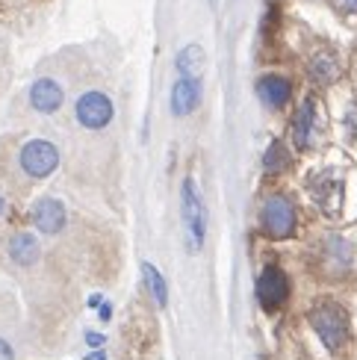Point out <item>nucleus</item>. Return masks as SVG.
Returning a JSON list of instances; mask_svg holds the SVG:
<instances>
[{
  "mask_svg": "<svg viewBox=\"0 0 357 360\" xmlns=\"http://www.w3.org/2000/svg\"><path fill=\"white\" fill-rule=\"evenodd\" d=\"M310 325L328 352H339L349 340V313L337 302H322L310 310Z\"/></svg>",
  "mask_w": 357,
  "mask_h": 360,
  "instance_id": "obj_1",
  "label": "nucleus"
},
{
  "mask_svg": "<svg viewBox=\"0 0 357 360\" xmlns=\"http://www.w3.org/2000/svg\"><path fill=\"white\" fill-rule=\"evenodd\" d=\"M181 213H183V231H186V243L189 251L195 254L204 245V233H207V221H204V201H201V192L198 184L192 177L183 180L181 186Z\"/></svg>",
  "mask_w": 357,
  "mask_h": 360,
  "instance_id": "obj_2",
  "label": "nucleus"
},
{
  "mask_svg": "<svg viewBox=\"0 0 357 360\" xmlns=\"http://www.w3.org/2000/svg\"><path fill=\"white\" fill-rule=\"evenodd\" d=\"M260 221H263V231L269 236H275V239L292 236V231H295V207H292V201L287 198V195H272V198L263 204Z\"/></svg>",
  "mask_w": 357,
  "mask_h": 360,
  "instance_id": "obj_3",
  "label": "nucleus"
},
{
  "mask_svg": "<svg viewBox=\"0 0 357 360\" xmlns=\"http://www.w3.org/2000/svg\"><path fill=\"white\" fill-rule=\"evenodd\" d=\"M59 166V151L48 139H33L21 148V169L30 177H48Z\"/></svg>",
  "mask_w": 357,
  "mask_h": 360,
  "instance_id": "obj_4",
  "label": "nucleus"
},
{
  "mask_svg": "<svg viewBox=\"0 0 357 360\" xmlns=\"http://www.w3.org/2000/svg\"><path fill=\"white\" fill-rule=\"evenodd\" d=\"M290 298V278L284 275V269L266 266L257 278V302L263 310H278Z\"/></svg>",
  "mask_w": 357,
  "mask_h": 360,
  "instance_id": "obj_5",
  "label": "nucleus"
},
{
  "mask_svg": "<svg viewBox=\"0 0 357 360\" xmlns=\"http://www.w3.org/2000/svg\"><path fill=\"white\" fill-rule=\"evenodd\" d=\"M74 112H77V122L89 130H100L107 127L112 122V101L103 95V92H86L77 98V107H74Z\"/></svg>",
  "mask_w": 357,
  "mask_h": 360,
  "instance_id": "obj_6",
  "label": "nucleus"
},
{
  "mask_svg": "<svg viewBox=\"0 0 357 360\" xmlns=\"http://www.w3.org/2000/svg\"><path fill=\"white\" fill-rule=\"evenodd\" d=\"M30 219H33V224L41 233L53 236V233H59L65 228V207H63V201H56V198H39L33 204Z\"/></svg>",
  "mask_w": 357,
  "mask_h": 360,
  "instance_id": "obj_7",
  "label": "nucleus"
},
{
  "mask_svg": "<svg viewBox=\"0 0 357 360\" xmlns=\"http://www.w3.org/2000/svg\"><path fill=\"white\" fill-rule=\"evenodd\" d=\"M63 101H65L63 86H59L56 80H51V77L36 80L33 89H30V103H33V110H39L41 115L56 112L59 107H63Z\"/></svg>",
  "mask_w": 357,
  "mask_h": 360,
  "instance_id": "obj_8",
  "label": "nucleus"
},
{
  "mask_svg": "<svg viewBox=\"0 0 357 360\" xmlns=\"http://www.w3.org/2000/svg\"><path fill=\"white\" fill-rule=\"evenodd\" d=\"M201 103V80L198 77H181L171 89V112L181 118L195 112Z\"/></svg>",
  "mask_w": 357,
  "mask_h": 360,
  "instance_id": "obj_9",
  "label": "nucleus"
},
{
  "mask_svg": "<svg viewBox=\"0 0 357 360\" xmlns=\"http://www.w3.org/2000/svg\"><path fill=\"white\" fill-rule=\"evenodd\" d=\"M257 95L263 103H269V107H284L292 95V86L287 77H278V74H266V77L257 80Z\"/></svg>",
  "mask_w": 357,
  "mask_h": 360,
  "instance_id": "obj_10",
  "label": "nucleus"
},
{
  "mask_svg": "<svg viewBox=\"0 0 357 360\" xmlns=\"http://www.w3.org/2000/svg\"><path fill=\"white\" fill-rule=\"evenodd\" d=\"M39 239L33 233H15L9 239V257L18 266H33L39 260Z\"/></svg>",
  "mask_w": 357,
  "mask_h": 360,
  "instance_id": "obj_11",
  "label": "nucleus"
},
{
  "mask_svg": "<svg viewBox=\"0 0 357 360\" xmlns=\"http://www.w3.org/2000/svg\"><path fill=\"white\" fill-rule=\"evenodd\" d=\"M313 118H316V101L307 98L301 103L299 115H295V124H292V139L299 148H307L310 145V136H313Z\"/></svg>",
  "mask_w": 357,
  "mask_h": 360,
  "instance_id": "obj_12",
  "label": "nucleus"
},
{
  "mask_svg": "<svg viewBox=\"0 0 357 360\" xmlns=\"http://www.w3.org/2000/svg\"><path fill=\"white\" fill-rule=\"evenodd\" d=\"M177 71H181V77H198L204 74V51L198 44H189L177 53Z\"/></svg>",
  "mask_w": 357,
  "mask_h": 360,
  "instance_id": "obj_13",
  "label": "nucleus"
},
{
  "mask_svg": "<svg viewBox=\"0 0 357 360\" xmlns=\"http://www.w3.org/2000/svg\"><path fill=\"white\" fill-rule=\"evenodd\" d=\"M142 275H145L148 290H151V295H154V302H157L160 307H166V304H169V290H166V281H162L160 269H157L154 263H142Z\"/></svg>",
  "mask_w": 357,
  "mask_h": 360,
  "instance_id": "obj_14",
  "label": "nucleus"
},
{
  "mask_svg": "<svg viewBox=\"0 0 357 360\" xmlns=\"http://www.w3.org/2000/svg\"><path fill=\"white\" fill-rule=\"evenodd\" d=\"M310 71H313V77L319 83H331L337 77V63H334V56L331 53H319L313 56V65H310Z\"/></svg>",
  "mask_w": 357,
  "mask_h": 360,
  "instance_id": "obj_15",
  "label": "nucleus"
},
{
  "mask_svg": "<svg viewBox=\"0 0 357 360\" xmlns=\"http://www.w3.org/2000/svg\"><path fill=\"white\" fill-rule=\"evenodd\" d=\"M263 166H266V172H280V169H287V166H290V157H287V151H284V145L272 142L269 151H266Z\"/></svg>",
  "mask_w": 357,
  "mask_h": 360,
  "instance_id": "obj_16",
  "label": "nucleus"
},
{
  "mask_svg": "<svg viewBox=\"0 0 357 360\" xmlns=\"http://www.w3.org/2000/svg\"><path fill=\"white\" fill-rule=\"evenodd\" d=\"M0 360H15V354H12V346L6 340H0Z\"/></svg>",
  "mask_w": 357,
  "mask_h": 360,
  "instance_id": "obj_17",
  "label": "nucleus"
},
{
  "mask_svg": "<svg viewBox=\"0 0 357 360\" xmlns=\"http://www.w3.org/2000/svg\"><path fill=\"white\" fill-rule=\"evenodd\" d=\"M334 4L343 12H357V0H334Z\"/></svg>",
  "mask_w": 357,
  "mask_h": 360,
  "instance_id": "obj_18",
  "label": "nucleus"
},
{
  "mask_svg": "<svg viewBox=\"0 0 357 360\" xmlns=\"http://www.w3.org/2000/svg\"><path fill=\"white\" fill-rule=\"evenodd\" d=\"M86 342H92V346H100L103 337H100V334H86Z\"/></svg>",
  "mask_w": 357,
  "mask_h": 360,
  "instance_id": "obj_19",
  "label": "nucleus"
},
{
  "mask_svg": "<svg viewBox=\"0 0 357 360\" xmlns=\"http://www.w3.org/2000/svg\"><path fill=\"white\" fill-rule=\"evenodd\" d=\"M86 360H103V352H92V354H89Z\"/></svg>",
  "mask_w": 357,
  "mask_h": 360,
  "instance_id": "obj_20",
  "label": "nucleus"
},
{
  "mask_svg": "<svg viewBox=\"0 0 357 360\" xmlns=\"http://www.w3.org/2000/svg\"><path fill=\"white\" fill-rule=\"evenodd\" d=\"M0 213H4V198H0Z\"/></svg>",
  "mask_w": 357,
  "mask_h": 360,
  "instance_id": "obj_21",
  "label": "nucleus"
}]
</instances>
